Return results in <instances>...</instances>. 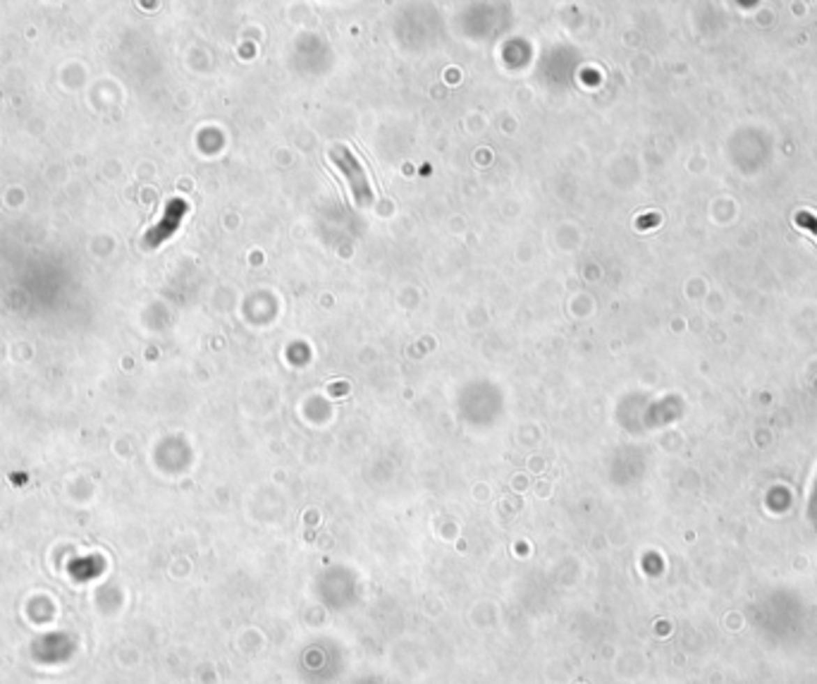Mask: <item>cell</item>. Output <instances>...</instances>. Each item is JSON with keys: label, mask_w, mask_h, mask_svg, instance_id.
<instances>
[{"label": "cell", "mask_w": 817, "mask_h": 684, "mask_svg": "<svg viewBox=\"0 0 817 684\" xmlns=\"http://www.w3.org/2000/svg\"><path fill=\"white\" fill-rule=\"evenodd\" d=\"M330 158H332V163L342 170V175L347 177L349 189H352V194H354V201H357L361 209L373 204V189H370L368 177H366V170H363L361 161H359V156L349 147H345V144H337V147L330 149Z\"/></svg>", "instance_id": "6da1fadb"}, {"label": "cell", "mask_w": 817, "mask_h": 684, "mask_svg": "<svg viewBox=\"0 0 817 684\" xmlns=\"http://www.w3.org/2000/svg\"><path fill=\"white\" fill-rule=\"evenodd\" d=\"M796 225L813 230L815 237H817V218H813L810 213H805V211H803V213H796Z\"/></svg>", "instance_id": "7a4b0ae2"}]
</instances>
